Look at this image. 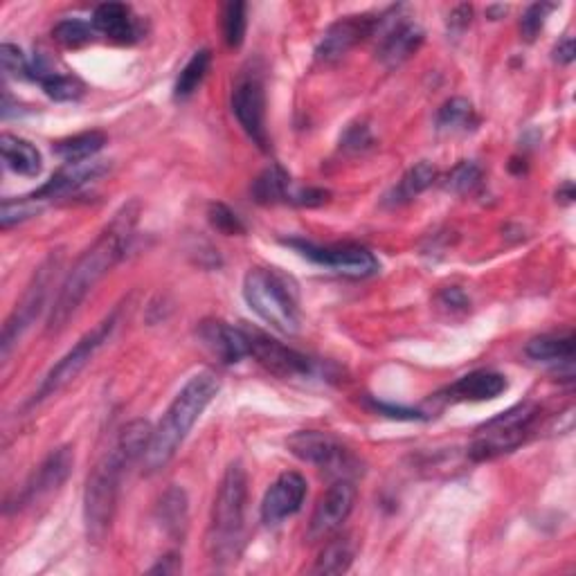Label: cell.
I'll use <instances>...</instances> for the list:
<instances>
[{"label": "cell", "instance_id": "1", "mask_svg": "<svg viewBox=\"0 0 576 576\" xmlns=\"http://www.w3.org/2000/svg\"><path fill=\"white\" fill-rule=\"evenodd\" d=\"M138 212V201L126 203L122 210L115 214L111 225L99 234L93 246L75 261V266L68 270L66 279H63L57 297H54L45 331L59 333L66 327L68 320L77 313L81 302L88 297V293L93 291L108 275V270L124 257L129 239L133 237L135 221H138Z\"/></svg>", "mask_w": 576, "mask_h": 576}, {"label": "cell", "instance_id": "2", "mask_svg": "<svg viewBox=\"0 0 576 576\" xmlns=\"http://www.w3.org/2000/svg\"><path fill=\"white\" fill-rule=\"evenodd\" d=\"M153 428L144 419L129 421L120 430L115 444L104 450L88 473L84 491V522L90 543H102L111 531L122 475L135 459L144 457Z\"/></svg>", "mask_w": 576, "mask_h": 576}, {"label": "cell", "instance_id": "3", "mask_svg": "<svg viewBox=\"0 0 576 576\" xmlns=\"http://www.w3.org/2000/svg\"><path fill=\"white\" fill-rule=\"evenodd\" d=\"M219 387V378L212 372H201L189 378L183 390L176 394V399L171 401L167 412L162 414L158 426L153 428L147 453L142 457L144 471L156 473L174 459L180 444H183L207 405L212 403Z\"/></svg>", "mask_w": 576, "mask_h": 576}, {"label": "cell", "instance_id": "4", "mask_svg": "<svg viewBox=\"0 0 576 576\" xmlns=\"http://www.w3.org/2000/svg\"><path fill=\"white\" fill-rule=\"evenodd\" d=\"M246 502L248 475L239 462H234L223 473L205 536L207 556L216 567H228L239 561L246 545Z\"/></svg>", "mask_w": 576, "mask_h": 576}, {"label": "cell", "instance_id": "5", "mask_svg": "<svg viewBox=\"0 0 576 576\" xmlns=\"http://www.w3.org/2000/svg\"><path fill=\"white\" fill-rule=\"evenodd\" d=\"M243 300L270 327L295 336L300 331L297 295L288 279L273 268H250L243 277Z\"/></svg>", "mask_w": 576, "mask_h": 576}, {"label": "cell", "instance_id": "6", "mask_svg": "<svg viewBox=\"0 0 576 576\" xmlns=\"http://www.w3.org/2000/svg\"><path fill=\"white\" fill-rule=\"evenodd\" d=\"M538 419V405L525 401L509 408L507 412L498 414V417L486 421L484 426L477 430L471 448H468V457L473 462H489V459L502 457L525 444L527 437L534 430V423Z\"/></svg>", "mask_w": 576, "mask_h": 576}, {"label": "cell", "instance_id": "7", "mask_svg": "<svg viewBox=\"0 0 576 576\" xmlns=\"http://www.w3.org/2000/svg\"><path fill=\"white\" fill-rule=\"evenodd\" d=\"M115 327H117V311H113L111 315H108V318L99 322L93 331H88L86 336L81 338L77 345L72 347L68 354L50 369L48 376L43 378V383L39 385V390H36L34 399L30 403L32 405L41 403V401L48 399V396H54L57 392H61L68 383L75 381V378L84 372L90 360H93L97 351L104 347V342L111 338V333L115 331Z\"/></svg>", "mask_w": 576, "mask_h": 576}, {"label": "cell", "instance_id": "8", "mask_svg": "<svg viewBox=\"0 0 576 576\" xmlns=\"http://www.w3.org/2000/svg\"><path fill=\"white\" fill-rule=\"evenodd\" d=\"M286 446L291 453L306 464L318 466L320 471L336 475L340 480H349V475L356 471V457L349 453V448L342 444L331 432L320 430H300L288 437Z\"/></svg>", "mask_w": 576, "mask_h": 576}, {"label": "cell", "instance_id": "9", "mask_svg": "<svg viewBox=\"0 0 576 576\" xmlns=\"http://www.w3.org/2000/svg\"><path fill=\"white\" fill-rule=\"evenodd\" d=\"M59 266V255H50L36 270L30 286L23 293L21 302L16 304V309L3 324V333H0V356L3 360L9 358L12 349L18 345V340L25 336V331L32 327L34 320L39 318V313L45 306V297H48V288L52 284V275Z\"/></svg>", "mask_w": 576, "mask_h": 576}, {"label": "cell", "instance_id": "10", "mask_svg": "<svg viewBox=\"0 0 576 576\" xmlns=\"http://www.w3.org/2000/svg\"><path fill=\"white\" fill-rule=\"evenodd\" d=\"M72 466H75V450H72V446L54 448L39 464V468L27 477V482L23 484V489L16 493V498L7 500L5 513L30 507V504H36L39 500L48 498L54 491H59L70 477Z\"/></svg>", "mask_w": 576, "mask_h": 576}, {"label": "cell", "instance_id": "11", "mask_svg": "<svg viewBox=\"0 0 576 576\" xmlns=\"http://www.w3.org/2000/svg\"><path fill=\"white\" fill-rule=\"evenodd\" d=\"M288 246H293L300 255L311 259L313 264L322 268H329L333 273L363 279L374 275L378 270L376 257L367 248L360 246H315L311 241H286Z\"/></svg>", "mask_w": 576, "mask_h": 576}, {"label": "cell", "instance_id": "12", "mask_svg": "<svg viewBox=\"0 0 576 576\" xmlns=\"http://www.w3.org/2000/svg\"><path fill=\"white\" fill-rule=\"evenodd\" d=\"M243 329L248 333L250 356H255L259 360V365H264L270 374H275L279 378H304L313 374L315 367L309 356L282 345L279 340L266 336L264 331L248 327Z\"/></svg>", "mask_w": 576, "mask_h": 576}, {"label": "cell", "instance_id": "13", "mask_svg": "<svg viewBox=\"0 0 576 576\" xmlns=\"http://www.w3.org/2000/svg\"><path fill=\"white\" fill-rule=\"evenodd\" d=\"M356 504V486L351 480H338L333 482L327 491L320 495L318 504H315L313 516L309 520V531L306 538L315 543L331 536L333 531L342 527V522L349 518Z\"/></svg>", "mask_w": 576, "mask_h": 576}, {"label": "cell", "instance_id": "14", "mask_svg": "<svg viewBox=\"0 0 576 576\" xmlns=\"http://www.w3.org/2000/svg\"><path fill=\"white\" fill-rule=\"evenodd\" d=\"M381 25V16L360 14V16H345L333 23L315 48V59L322 63H333L345 57L349 50H354L358 43L369 39Z\"/></svg>", "mask_w": 576, "mask_h": 576}, {"label": "cell", "instance_id": "15", "mask_svg": "<svg viewBox=\"0 0 576 576\" xmlns=\"http://www.w3.org/2000/svg\"><path fill=\"white\" fill-rule=\"evenodd\" d=\"M232 113L248 133V138L261 149L268 144L266 135V95L257 77H241L232 90Z\"/></svg>", "mask_w": 576, "mask_h": 576}, {"label": "cell", "instance_id": "16", "mask_svg": "<svg viewBox=\"0 0 576 576\" xmlns=\"http://www.w3.org/2000/svg\"><path fill=\"white\" fill-rule=\"evenodd\" d=\"M306 498V480L300 473H282L270 484L264 500H261V520L266 525H279V522L295 516L302 509Z\"/></svg>", "mask_w": 576, "mask_h": 576}, {"label": "cell", "instance_id": "17", "mask_svg": "<svg viewBox=\"0 0 576 576\" xmlns=\"http://www.w3.org/2000/svg\"><path fill=\"white\" fill-rule=\"evenodd\" d=\"M198 338L223 365L239 363V360L250 356L246 329L232 327V324L223 320H205L198 324Z\"/></svg>", "mask_w": 576, "mask_h": 576}, {"label": "cell", "instance_id": "18", "mask_svg": "<svg viewBox=\"0 0 576 576\" xmlns=\"http://www.w3.org/2000/svg\"><path fill=\"white\" fill-rule=\"evenodd\" d=\"M507 378L498 372H471L462 378H457L453 385H448L444 392H439V399L455 401V403H480V401H493L498 399L502 392H507Z\"/></svg>", "mask_w": 576, "mask_h": 576}, {"label": "cell", "instance_id": "19", "mask_svg": "<svg viewBox=\"0 0 576 576\" xmlns=\"http://www.w3.org/2000/svg\"><path fill=\"white\" fill-rule=\"evenodd\" d=\"M106 171L104 162L97 160H84V162H66V167H61L48 183L36 189L34 196L36 201H52V198H61L66 194L77 192L79 187H84L90 180L99 178Z\"/></svg>", "mask_w": 576, "mask_h": 576}, {"label": "cell", "instance_id": "20", "mask_svg": "<svg viewBox=\"0 0 576 576\" xmlns=\"http://www.w3.org/2000/svg\"><path fill=\"white\" fill-rule=\"evenodd\" d=\"M423 30L412 21H396L390 30L383 34L376 48V57L385 68H396L408 61L414 52L421 48Z\"/></svg>", "mask_w": 576, "mask_h": 576}, {"label": "cell", "instance_id": "21", "mask_svg": "<svg viewBox=\"0 0 576 576\" xmlns=\"http://www.w3.org/2000/svg\"><path fill=\"white\" fill-rule=\"evenodd\" d=\"M93 27L95 32L117 43H131L138 36V25H135L131 7L122 3L99 5L93 14Z\"/></svg>", "mask_w": 576, "mask_h": 576}, {"label": "cell", "instance_id": "22", "mask_svg": "<svg viewBox=\"0 0 576 576\" xmlns=\"http://www.w3.org/2000/svg\"><path fill=\"white\" fill-rule=\"evenodd\" d=\"M0 151H3V162L9 171H14L18 176H39L43 167L41 153L32 142L5 133L0 138Z\"/></svg>", "mask_w": 576, "mask_h": 576}, {"label": "cell", "instance_id": "23", "mask_svg": "<svg viewBox=\"0 0 576 576\" xmlns=\"http://www.w3.org/2000/svg\"><path fill=\"white\" fill-rule=\"evenodd\" d=\"M293 180L291 176L279 165L266 167L252 183V198L261 205H275V203H288L291 196Z\"/></svg>", "mask_w": 576, "mask_h": 576}, {"label": "cell", "instance_id": "24", "mask_svg": "<svg viewBox=\"0 0 576 576\" xmlns=\"http://www.w3.org/2000/svg\"><path fill=\"white\" fill-rule=\"evenodd\" d=\"M525 351L531 360H538V363L572 365L574 336L572 333H567V336H538L529 340Z\"/></svg>", "mask_w": 576, "mask_h": 576}, {"label": "cell", "instance_id": "25", "mask_svg": "<svg viewBox=\"0 0 576 576\" xmlns=\"http://www.w3.org/2000/svg\"><path fill=\"white\" fill-rule=\"evenodd\" d=\"M158 520L162 529L171 534L174 538H183L187 531V495L178 486H171V489L162 495V500L158 504Z\"/></svg>", "mask_w": 576, "mask_h": 576}, {"label": "cell", "instance_id": "26", "mask_svg": "<svg viewBox=\"0 0 576 576\" xmlns=\"http://www.w3.org/2000/svg\"><path fill=\"white\" fill-rule=\"evenodd\" d=\"M437 169L430 165V162H417V165L405 171V176L401 178V183L392 189V194L387 196V203L392 205H403L417 198L421 192L435 183Z\"/></svg>", "mask_w": 576, "mask_h": 576}, {"label": "cell", "instance_id": "27", "mask_svg": "<svg viewBox=\"0 0 576 576\" xmlns=\"http://www.w3.org/2000/svg\"><path fill=\"white\" fill-rule=\"evenodd\" d=\"M104 144L106 135L102 131H86L72 135V138L59 140L52 149L63 162H84L93 158L97 151H102Z\"/></svg>", "mask_w": 576, "mask_h": 576}, {"label": "cell", "instance_id": "28", "mask_svg": "<svg viewBox=\"0 0 576 576\" xmlns=\"http://www.w3.org/2000/svg\"><path fill=\"white\" fill-rule=\"evenodd\" d=\"M354 556H356L354 540H351L349 536L333 538L327 545H324L318 561H315L313 572L315 574H342L349 570Z\"/></svg>", "mask_w": 576, "mask_h": 576}, {"label": "cell", "instance_id": "29", "mask_svg": "<svg viewBox=\"0 0 576 576\" xmlns=\"http://www.w3.org/2000/svg\"><path fill=\"white\" fill-rule=\"evenodd\" d=\"M212 54L210 50H198L192 54V59L185 63V68L180 70V75L176 79L174 86V97L176 99H189L192 97L198 86L203 84V79L207 77V70H210Z\"/></svg>", "mask_w": 576, "mask_h": 576}, {"label": "cell", "instance_id": "30", "mask_svg": "<svg viewBox=\"0 0 576 576\" xmlns=\"http://www.w3.org/2000/svg\"><path fill=\"white\" fill-rule=\"evenodd\" d=\"M475 124V111L468 99L453 97L439 108L437 126L441 131H466Z\"/></svg>", "mask_w": 576, "mask_h": 576}, {"label": "cell", "instance_id": "31", "mask_svg": "<svg viewBox=\"0 0 576 576\" xmlns=\"http://www.w3.org/2000/svg\"><path fill=\"white\" fill-rule=\"evenodd\" d=\"M43 93L48 95L54 102H77V99L86 93L84 84L77 77L70 75H59V72L50 70L41 81Z\"/></svg>", "mask_w": 576, "mask_h": 576}, {"label": "cell", "instance_id": "32", "mask_svg": "<svg viewBox=\"0 0 576 576\" xmlns=\"http://www.w3.org/2000/svg\"><path fill=\"white\" fill-rule=\"evenodd\" d=\"M52 36L63 48H81V45L93 41L95 27L86 21H79V18H66V21L54 25Z\"/></svg>", "mask_w": 576, "mask_h": 576}, {"label": "cell", "instance_id": "33", "mask_svg": "<svg viewBox=\"0 0 576 576\" xmlns=\"http://www.w3.org/2000/svg\"><path fill=\"white\" fill-rule=\"evenodd\" d=\"M480 183H482V169L477 167L473 160H462L446 176L444 187L448 189V192L464 196V194L475 192V189L480 187Z\"/></svg>", "mask_w": 576, "mask_h": 576}, {"label": "cell", "instance_id": "34", "mask_svg": "<svg viewBox=\"0 0 576 576\" xmlns=\"http://www.w3.org/2000/svg\"><path fill=\"white\" fill-rule=\"evenodd\" d=\"M246 3H228L223 9V39L228 48H239L246 36Z\"/></svg>", "mask_w": 576, "mask_h": 576}, {"label": "cell", "instance_id": "35", "mask_svg": "<svg viewBox=\"0 0 576 576\" xmlns=\"http://www.w3.org/2000/svg\"><path fill=\"white\" fill-rule=\"evenodd\" d=\"M43 210V203L36 201L34 196H23L18 201H3V210H0V225L3 230L12 228L16 223H23L32 219Z\"/></svg>", "mask_w": 576, "mask_h": 576}, {"label": "cell", "instance_id": "36", "mask_svg": "<svg viewBox=\"0 0 576 576\" xmlns=\"http://www.w3.org/2000/svg\"><path fill=\"white\" fill-rule=\"evenodd\" d=\"M0 61H3V70L7 77L14 79H32V61L25 57L21 48L12 43H5L0 48Z\"/></svg>", "mask_w": 576, "mask_h": 576}, {"label": "cell", "instance_id": "37", "mask_svg": "<svg viewBox=\"0 0 576 576\" xmlns=\"http://www.w3.org/2000/svg\"><path fill=\"white\" fill-rule=\"evenodd\" d=\"M207 219L214 225L216 230L221 234H228V237H234V234H243L246 228H243V223L237 214H234L228 205L223 203H212L207 207Z\"/></svg>", "mask_w": 576, "mask_h": 576}, {"label": "cell", "instance_id": "38", "mask_svg": "<svg viewBox=\"0 0 576 576\" xmlns=\"http://www.w3.org/2000/svg\"><path fill=\"white\" fill-rule=\"evenodd\" d=\"M554 5H547V3H536V5H529L527 12L522 14L520 18V32L525 36V41H534L538 32L543 30L545 25V18L547 14L552 12Z\"/></svg>", "mask_w": 576, "mask_h": 576}, {"label": "cell", "instance_id": "39", "mask_svg": "<svg viewBox=\"0 0 576 576\" xmlns=\"http://www.w3.org/2000/svg\"><path fill=\"white\" fill-rule=\"evenodd\" d=\"M329 192L320 187H293L291 196H288V203L302 205V207H318L329 201Z\"/></svg>", "mask_w": 576, "mask_h": 576}, {"label": "cell", "instance_id": "40", "mask_svg": "<svg viewBox=\"0 0 576 576\" xmlns=\"http://www.w3.org/2000/svg\"><path fill=\"white\" fill-rule=\"evenodd\" d=\"M340 144H342V149L363 151L369 147V144H372V135H369V129L365 124H354V126H349Z\"/></svg>", "mask_w": 576, "mask_h": 576}, {"label": "cell", "instance_id": "41", "mask_svg": "<svg viewBox=\"0 0 576 576\" xmlns=\"http://www.w3.org/2000/svg\"><path fill=\"white\" fill-rule=\"evenodd\" d=\"M471 16H473V9L468 7V5H459L455 7L453 12H450L448 16V27H450V32L453 34H462L468 23H471Z\"/></svg>", "mask_w": 576, "mask_h": 576}, {"label": "cell", "instance_id": "42", "mask_svg": "<svg viewBox=\"0 0 576 576\" xmlns=\"http://www.w3.org/2000/svg\"><path fill=\"white\" fill-rule=\"evenodd\" d=\"M439 302H441V306H446V309L455 311V309H466L468 297L464 295L462 288L453 286V288H444V291L439 293Z\"/></svg>", "mask_w": 576, "mask_h": 576}, {"label": "cell", "instance_id": "43", "mask_svg": "<svg viewBox=\"0 0 576 576\" xmlns=\"http://www.w3.org/2000/svg\"><path fill=\"white\" fill-rule=\"evenodd\" d=\"M372 405H374L376 410H381L383 414H387V417H392V419H405V421L426 419V417H423L421 412H417V410H408V408H401V405H387V403H378V401H372Z\"/></svg>", "mask_w": 576, "mask_h": 576}, {"label": "cell", "instance_id": "44", "mask_svg": "<svg viewBox=\"0 0 576 576\" xmlns=\"http://www.w3.org/2000/svg\"><path fill=\"white\" fill-rule=\"evenodd\" d=\"M180 567H183L180 565V558L176 554H169V556L162 558L158 565H153L151 572L153 574H176V572H180Z\"/></svg>", "mask_w": 576, "mask_h": 576}, {"label": "cell", "instance_id": "45", "mask_svg": "<svg viewBox=\"0 0 576 576\" xmlns=\"http://www.w3.org/2000/svg\"><path fill=\"white\" fill-rule=\"evenodd\" d=\"M554 59L558 63H572L574 61V39H565L563 43H558V48L554 50Z\"/></svg>", "mask_w": 576, "mask_h": 576}]
</instances>
